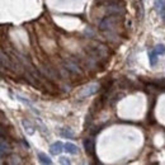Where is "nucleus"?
Returning a JSON list of instances; mask_svg holds the SVG:
<instances>
[{"label":"nucleus","instance_id":"22","mask_svg":"<svg viewBox=\"0 0 165 165\" xmlns=\"http://www.w3.org/2000/svg\"><path fill=\"white\" fill-rule=\"evenodd\" d=\"M163 17H164V19H165V12H164V15Z\"/></svg>","mask_w":165,"mask_h":165},{"label":"nucleus","instance_id":"18","mask_svg":"<svg viewBox=\"0 0 165 165\" xmlns=\"http://www.w3.org/2000/svg\"><path fill=\"white\" fill-rule=\"evenodd\" d=\"M156 87H160V88H165V79H160V80H156L154 83Z\"/></svg>","mask_w":165,"mask_h":165},{"label":"nucleus","instance_id":"20","mask_svg":"<svg viewBox=\"0 0 165 165\" xmlns=\"http://www.w3.org/2000/svg\"><path fill=\"white\" fill-rule=\"evenodd\" d=\"M12 159L13 160H8L9 164H19L21 163V160H18V159H19L18 156H12Z\"/></svg>","mask_w":165,"mask_h":165},{"label":"nucleus","instance_id":"17","mask_svg":"<svg viewBox=\"0 0 165 165\" xmlns=\"http://www.w3.org/2000/svg\"><path fill=\"white\" fill-rule=\"evenodd\" d=\"M155 51H156L158 55H164L165 54V46L164 45H158L155 47Z\"/></svg>","mask_w":165,"mask_h":165},{"label":"nucleus","instance_id":"4","mask_svg":"<svg viewBox=\"0 0 165 165\" xmlns=\"http://www.w3.org/2000/svg\"><path fill=\"white\" fill-rule=\"evenodd\" d=\"M62 150H65V145L62 142H60V141H57V142H55L50 146V153L52 155H60L62 153Z\"/></svg>","mask_w":165,"mask_h":165},{"label":"nucleus","instance_id":"15","mask_svg":"<svg viewBox=\"0 0 165 165\" xmlns=\"http://www.w3.org/2000/svg\"><path fill=\"white\" fill-rule=\"evenodd\" d=\"M136 9H137V17L140 18V19H142L144 17V7H142V0H140L139 5L136 7Z\"/></svg>","mask_w":165,"mask_h":165},{"label":"nucleus","instance_id":"19","mask_svg":"<svg viewBox=\"0 0 165 165\" xmlns=\"http://www.w3.org/2000/svg\"><path fill=\"white\" fill-rule=\"evenodd\" d=\"M37 125H38V127H40V131L42 132V133H45V135H46V133H48V132H46V127H45V125H42L40 121L37 122Z\"/></svg>","mask_w":165,"mask_h":165},{"label":"nucleus","instance_id":"3","mask_svg":"<svg viewBox=\"0 0 165 165\" xmlns=\"http://www.w3.org/2000/svg\"><path fill=\"white\" fill-rule=\"evenodd\" d=\"M84 149H85L88 155L94 156V155H95V145H94V140L93 139H85L84 140Z\"/></svg>","mask_w":165,"mask_h":165},{"label":"nucleus","instance_id":"6","mask_svg":"<svg viewBox=\"0 0 165 165\" xmlns=\"http://www.w3.org/2000/svg\"><path fill=\"white\" fill-rule=\"evenodd\" d=\"M22 125H23V127H24V131L27 132V135H33V133H34V131H36L34 126H33L28 120H26V118L22 120Z\"/></svg>","mask_w":165,"mask_h":165},{"label":"nucleus","instance_id":"7","mask_svg":"<svg viewBox=\"0 0 165 165\" xmlns=\"http://www.w3.org/2000/svg\"><path fill=\"white\" fill-rule=\"evenodd\" d=\"M65 151L69 153V154H71V155H76L79 153V149H78L76 145H74L71 142H66L65 144Z\"/></svg>","mask_w":165,"mask_h":165},{"label":"nucleus","instance_id":"12","mask_svg":"<svg viewBox=\"0 0 165 165\" xmlns=\"http://www.w3.org/2000/svg\"><path fill=\"white\" fill-rule=\"evenodd\" d=\"M13 95H14V98H15V99H18L19 102L24 103V104L28 106V107H31V109H33V108H34V107H33V104H32V103H31L29 100H28V99H24L22 95H19V94H13Z\"/></svg>","mask_w":165,"mask_h":165},{"label":"nucleus","instance_id":"9","mask_svg":"<svg viewBox=\"0 0 165 165\" xmlns=\"http://www.w3.org/2000/svg\"><path fill=\"white\" fill-rule=\"evenodd\" d=\"M158 54H156V51H150L149 52V61H150V65L151 66H155L156 65V62H158Z\"/></svg>","mask_w":165,"mask_h":165},{"label":"nucleus","instance_id":"10","mask_svg":"<svg viewBox=\"0 0 165 165\" xmlns=\"http://www.w3.org/2000/svg\"><path fill=\"white\" fill-rule=\"evenodd\" d=\"M60 135L65 139H73L74 137V132L70 130V128H62L60 131Z\"/></svg>","mask_w":165,"mask_h":165},{"label":"nucleus","instance_id":"14","mask_svg":"<svg viewBox=\"0 0 165 165\" xmlns=\"http://www.w3.org/2000/svg\"><path fill=\"white\" fill-rule=\"evenodd\" d=\"M1 65L7 66V67H10V69H12V66H13V64L9 61L8 56H5V54H4V52H1Z\"/></svg>","mask_w":165,"mask_h":165},{"label":"nucleus","instance_id":"2","mask_svg":"<svg viewBox=\"0 0 165 165\" xmlns=\"http://www.w3.org/2000/svg\"><path fill=\"white\" fill-rule=\"evenodd\" d=\"M98 90H99V84H89V85H87L85 88H83L79 92L78 98L79 99L88 98V97L93 95V94H95Z\"/></svg>","mask_w":165,"mask_h":165},{"label":"nucleus","instance_id":"21","mask_svg":"<svg viewBox=\"0 0 165 165\" xmlns=\"http://www.w3.org/2000/svg\"><path fill=\"white\" fill-rule=\"evenodd\" d=\"M59 161H60V164H65V165L66 164H70V160L67 158H65V156H61Z\"/></svg>","mask_w":165,"mask_h":165},{"label":"nucleus","instance_id":"16","mask_svg":"<svg viewBox=\"0 0 165 165\" xmlns=\"http://www.w3.org/2000/svg\"><path fill=\"white\" fill-rule=\"evenodd\" d=\"M65 66H66V69H67V70H70V71H74V73H79L80 71V70L76 67V65H75V64L67 62V64H65Z\"/></svg>","mask_w":165,"mask_h":165},{"label":"nucleus","instance_id":"11","mask_svg":"<svg viewBox=\"0 0 165 165\" xmlns=\"http://www.w3.org/2000/svg\"><path fill=\"white\" fill-rule=\"evenodd\" d=\"M38 159H40V161L42 163V164H52V160H51L48 156H47L46 154H43V153H38Z\"/></svg>","mask_w":165,"mask_h":165},{"label":"nucleus","instance_id":"8","mask_svg":"<svg viewBox=\"0 0 165 165\" xmlns=\"http://www.w3.org/2000/svg\"><path fill=\"white\" fill-rule=\"evenodd\" d=\"M155 7H156V10L164 15V12H165V0H156L155 1Z\"/></svg>","mask_w":165,"mask_h":165},{"label":"nucleus","instance_id":"1","mask_svg":"<svg viewBox=\"0 0 165 165\" xmlns=\"http://www.w3.org/2000/svg\"><path fill=\"white\" fill-rule=\"evenodd\" d=\"M118 15V14H117ZM117 15H109V17H106L104 19H102L100 23H99V29L102 31H112L114 28L116 23H117V19L118 17Z\"/></svg>","mask_w":165,"mask_h":165},{"label":"nucleus","instance_id":"5","mask_svg":"<svg viewBox=\"0 0 165 165\" xmlns=\"http://www.w3.org/2000/svg\"><path fill=\"white\" fill-rule=\"evenodd\" d=\"M107 13H109V14H122L123 13V8H122L121 5H117V4L114 3H111L107 7Z\"/></svg>","mask_w":165,"mask_h":165},{"label":"nucleus","instance_id":"13","mask_svg":"<svg viewBox=\"0 0 165 165\" xmlns=\"http://www.w3.org/2000/svg\"><path fill=\"white\" fill-rule=\"evenodd\" d=\"M9 151H10V147H9L8 144H5L4 137H1V158L5 156V153H9Z\"/></svg>","mask_w":165,"mask_h":165}]
</instances>
